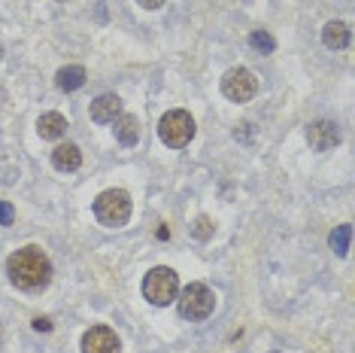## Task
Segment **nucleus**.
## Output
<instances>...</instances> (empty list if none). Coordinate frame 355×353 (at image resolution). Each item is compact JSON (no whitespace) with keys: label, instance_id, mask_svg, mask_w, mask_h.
Instances as JSON below:
<instances>
[{"label":"nucleus","instance_id":"obj_1","mask_svg":"<svg viewBox=\"0 0 355 353\" xmlns=\"http://www.w3.org/2000/svg\"><path fill=\"white\" fill-rule=\"evenodd\" d=\"M10 284L25 293H40L52 284V262L40 247H21L6 259Z\"/></svg>","mask_w":355,"mask_h":353},{"label":"nucleus","instance_id":"obj_2","mask_svg":"<svg viewBox=\"0 0 355 353\" xmlns=\"http://www.w3.org/2000/svg\"><path fill=\"white\" fill-rule=\"evenodd\" d=\"M94 216L101 226L107 229H122L131 220V195L125 189H107L94 198Z\"/></svg>","mask_w":355,"mask_h":353},{"label":"nucleus","instance_id":"obj_3","mask_svg":"<svg viewBox=\"0 0 355 353\" xmlns=\"http://www.w3.org/2000/svg\"><path fill=\"white\" fill-rule=\"evenodd\" d=\"M143 295H146V302L155 304V308H167V304H173L176 295H180V280H176V271L164 268V265L152 268L149 274L143 277Z\"/></svg>","mask_w":355,"mask_h":353},{"label":"nucleus","instance_id":"obj_4","mask_svg":"<svg viewBox=\"0 0 355 353\" xmlns=\"http://www.w3.org/2000/svg\"><path fill=\"white\" fill-rule=\"evenodd\" d=\"M176 304H180V317L185 320H207L216 308V295L207 284H189L185 290L176 295Z\"/></svg>","mask_w":355,"mask_h":353},{"label":"nucleus","instance_id":"obj_5","mask_svg":"<svg viewBox=\"0 0 355 353\" xmlns=\"http://www.w3.org/2000/svg\"><path fill=\"white\" fill-rule=\"evenodd\" d=\"M158 138L164 140L171 149L189 147V140L195 138V119L185 113V110H171V113L161 116V122H158Z\"/></svg>","mask_w":355,"mask_h":353},{"label":"nucleus","instance_id":"obj_6","mask_svg":"<svg viewBox=\"0 0 355 353\" xmlns=\"http://www.w3.org/2000/svg\"><path fill=\"white\" fill-rule=\"evenodd\" d=\"M255 92H258V79H255L252 70L234 67V70H228V74L222 76V95H225L228 101H234V104L252 101Z\"/></svg>","mask_w":355,"mask_h":353},{"label":"nucleus","instance_id":"obj_7","mask_svg":"<svg viewBox=\"0 0 355 353\" xmlns=\"http://www.w3.org/2000/svg\"><path fill=\"white\" fill-rule=\"evenodd\" d=\"M83 353H122V344L110 326H92L83 335Z\"/></svg>","mask_w":355,"mask_h":353},{"label":"nucleus","instance_id":"obj_8","mask_svg":"<svg viewBox=\"0 0 355 353\" xmlns=\"http://www.w3.org/2000/svg\"><path fill=\"white\" fill-rule=\"evenodd\" d=\"M306 140H310V147L316 152H328L340 143V131H337L334 122H325V119H322V122H313L306 128Z\"/></svg>","mask_w":355,"mask_h":353},{"label":"nucleus","instance_id":"obj_9","mask_svg":"<svg viewBox=\"0 0 355 353\" xmlns=\"http://www.w3.org/2000/svg\"><path fill=\"white\" fill-rule=\"evenodd\" d=\"M122 116V98L119 95H101V98L92 101V119L101 125L107 122H116Z\"/></svg>","mask_w":355,"mask_h":353},{"label":"nucleus","instance_id":"obj_10","mask_svg":"<svg viewBox=\"0 0 355 353\" xmlns=\"http://www.w3.org/2000/svg\"><path fill=\"white\" fill-rule=\"evenodd\" d=\"M52 165L64 174L79 171V165H83V152H79L76 143H58V147L52 149Z\"/></svg>","mask_w":355,"mask_h":353},{"label":"nucleus","instance_id":"obj_11","mask_svg":"<svg viewBox=\"0 0 355 353\" xmlns=\"http://www.w3.org/2000/svg\"><path fill=\"white\" fill-rule=\"evenodd\" d=\"M37 131L43 140H61L67 134V119L61 113H43L37 119Z\"/></svg>","mask_w":355,"mask_h":353},{"label":"nucleus","instance_id":"obj_12","mask_svg":"<svg viewBox=\"0 0 355 353\" xmlns=\"http://www.w3.org/2000/svg\"><path fill=\"white\" fill-rule=\"evenodd\" d=\"M349 40H352V34H349L346 22H328L325 31H322V43H325L328 49H346Z\"/></svg>","mask_w":355,"mask_h":353},{"label":"nucleus","instance_id":"obj_13","mask_svg":"<svg viewBox=\"0 0 355 353\" xmlns=\"http://www.w3.org/2000/svg\"><path fill=\"white\" fill-rule=\"evenodd\" d=\"M55 85H58L61 92H76V88H83L85 85V67H79V64L61 67L58 74H55Z\"/></svg>","mask_w":355,"mask_h":353},{"label":"nucleus","instance_id":"obj_14","mask_svg":"<svg viewBox=\"0 0 355 353\" xmlns=\"http://www.w3.org/2000/svg\"><path fill=\"white\" fill-rule=\"evenodd\" d=\"M116 138H119V143H125V147H134V143L140 140V119L131 113H122L116 119Z\"/></svg>","mask_w":355,"mask_h":353},{"label":"nucleus","instance_id":"obj_15","mask_svg":"<svg viewBox=\"0 0 355 353\" xmlns=\"http://www.w3.org/2000/svg\"><path fill=\"white\" fill-rule=\"evenodd\" d=\"M349 238H352V226L346 222V226H337L334 231H331V250H334L337 256H346L349 253Z\"/></svg>","mask_w":355,"mask_h":353},{"label":"nucleus","instance_id":"obj_16","mask_svg":"<svg viewBox=\"0 0 355 353\" xmlns=\"http://www.w3.org/2000/svg\"><path fill=\"white\" fill-rule=\"evenodd\" d=\"M249 46L258 52H273L277 49V40H273L268 31H252V34H249Z\"/></svg>","mask_w":355,"mask_h":353},{"label":"nucleus","instance_id":"obj_17","mask_svg":"<svg viewBox=\"0 0 355 353\" xmlns=\"http://www.w3.org/2000/svg\"><path fill=\"white\" fill-rule=\"evenodd\" d=\"M191 235H195L198 240H209L216 235V222L209 220V216H198V220L191 222Z\"/></svg>","mask_w":355,"mask_h":353},{"label":"nucleus","instance_id":"obj_18","mask_svg":"<svg viewBox=\"0 0 355 353\" xmlns=\"http://www.w3.org/2000/svg\"><path fill=\"white\" fill-rule=\"evenodd\" d=\"M15 222V207L10 202H0V226H12Z\"/></svg>","mask_w":355,"mask_h":353},{"label":"nucleus","instance_id":"obj_19","mask_svg":"<svg viewBox=\"0 0 355 353\" xmlns=\"http://www.w3.org/2000/svg\"><path fill=\"white\" fill-rule=\"evenodd\" d=\"M34 329H37V332H52V323L46 317H37L34 320Z\"/></svg>","mask_w":355,"mask_h":353},{"label":"nucleus","instance_id":"obj_20","mask_svg":"<svg viewBox=\"0 0 355 353\" xmlns=\"http://www.w3.org/2000/svg\"><path fill=\"white\" fill-rule=\"evenodd\" d=\"M137 3H140L143 10H161V6H164V0H137Z\"/></svg>","mask_w":355,"mask_h":353},{"label":"nucleus","instance_id":"obj_21","mask_svg":"<svg viewBox=\"0 0 355 353\" xmlns=\"http://www.w3.org/2000/svg\"><path fill=\"white\" fill-rule=\"evenodd\" d=\"M0 58H3V46H0Z\"/></svg>","mask_w":355,"mask_h":353}]
</instances>
